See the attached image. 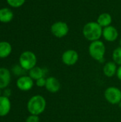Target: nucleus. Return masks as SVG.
<instances>
[{
	"label": "nucleus",
	"mask_w": 121,
	"mask_h": 122,
	"mask_svg": "<svg viewBox=\"0 0 121 122\" xmlns=\"http://www.w3.org/2000/svg\"><path fill=\"white\" fill-rule=\"evenodd\" d=\"M103 28L97 21H90L86 24L83 28V36L90 41L99 40L102 36Z\"/></svg>",
	"instance_id": "obj_1"
},
{
	"label": "nucleus",
	"mask_w": 121,
	"mask_h": 122,
	"mask_svg": "<svg viewBox=\"0 0 121 122\" xmlns=\"http://www.w3.org/2000/svg\"><path fill=\"white\" fill-rule=\"evenodd\" d=\"M46 107V101L44 97L41 95H35L32 97L28 102L27 109L31 114L40 115Z\"/></svg>",
	"instance_id": "obj_2"
},
{
	"label": "nucleus",
	"mask_w": 121,
	"mask_h": 122,
	"mask_svg": "<svg viewBox=\"0 0 121 122\" xmlns=\"http://www.w3.org/2000/svg\"><path fill=\"white\" fill-rule=\"evenodd\" d=\"M88 53L94 60L101 62L104 59L106 54V46L104 43L101 40L92 41L88 47Z\"/></svg>",
	"instance_id": "obj_3"
},
{
	"label": "nucleus",
	"mask_w": 121,
	"mask_h": 122,
	"mask_svg": "<svg viewBox=\"0 0 121 122\" xmlns=\"http://www.w3.org/2000/svg\"><path fill=\"white\" fill-rule=\"evenodd\" d=\"M37 59L34 53L30 51L23 52L19 57V64L22 69L29 71L36 66Z\"/></svg>",
	"instance_id": "obj_4"
},
{
	"label": "nucleus",
	"mask_w": 121,
	"mask_h": 122,
	"mask_svg": "<svg viewBox=\"0 0 121 122\" xmlns=\"http://www.w3.org/2000/svg\"><path fill=\"white\" fill-rule=\"evenodd\" d=\"M104 97L111 104H119L121 102V90L116 86H109L104 92Z\"/></svg>",
	"instance_id": "obj_5"
},
{
	"label": "nucleus",
	"mask_w": 121,
	"mask_h": 122,
	"mask_svg": "<svg viewBox=\"0 0 121 122\" xmlns=\"http://www.w3.org/2000/svg\"><path fill=\"white\" fill-rule=\"evenodd\" d=\"M51 31L52 34L57 38H63L66 36L68 31V25L63 21H56L53 23L51 26Z\"/></svg>",
	"instance_id": "obj_6"
},
{
	"label": "nucleus",
	"mask_w": 121,
	"mask_h": 122,
	"mask_svg": "<svg viewBox=\"0 0 121 122\" xmlns=\"http://www.w3.org/2000/svg\"><path fill=\"white\" fill-rule=\"evenodd\" d=\"M78 59L79 55L78 52L73 49H68L65 51L61 56V60L63 63L65 65L69 66L75 65L78 61Z\"/></svg>",
	"instance_id": "obj_7"
},
{
	"label": "nucleus",
	"mask_w": 121,
	"mask_h": 122,
	"mask_svg": "<svg viewBox=\"0 0 121 122\" xmlns=\"http://www.w3.org/2000/svg\"><path fill=\"white\" fill-rule=\"evenodd\" d=\"M102 36L106 41L109 42H113L118 37V31L116 27L110 25L103 29Z\"/></svg>",
	"instance_id": "obj_8"
},
{
	"label": "nucleus",
	"mask_w": 121,
	"mask_h": 122,
	"mask_svg": "<svg viewBox=\"0 0 121 122\" xmlns=\"http://www.w3.org/2000/svg\"><path fill=\"white\" fill-rule=\"evenodd\" d=\"M34 79L30 76H21L16 81L17 87L21 91H29L32 89L34 86Z\"/></svg>",
	"instance_id": "obj_9"
},
{
	"label": "nucleus",
	"mask_w": 121,
	"mask_h": 122,
	"mask_svg": "<svg viewBox=\"0 0 121 122\" xmlns=\"http://www.w3.org/2000/svg\"><path fill=\"white\" fill-rule=\"evenodd\" d=\"M45 88L48 92L51 93H56L61 89V83L56 77L49 76L46 78Z\"/></svg>",
	"instance_id": "obj_10"
},
{
	"label": "nucleus",
	"mask_w": 121,
	"mask_h": 122,
	"mask_svg": "<svg viewBox=\"0 0 121 122\" xmlns=\"http://www.w3.org/2000/svg\"><path fill=\"white\" fill-rule=\"evenodd\" d=\"M117 64L113 61H108L106 62L103 68V72L104 75L108 78H112L115 75H116L117 73Z\"/></svg>",
	"instance_id": "obj_11"
},
{
	"label": "nucleus",
	"mask_w": 121,
	"mask_h": 122,
	"mask_svg": "<svg viewBox=\"0 0 121 122\" xmlns=\"http://www.w3.org/2000/svg\"><path fill=\"white\" fill-rule=\"evenodd\" d=\"M11 74L6 68H0V89L6 88L10 83Z\"/></svg>",
	"instance_id": "obj_12"
},
{
	"label": "nucleus",
	"mask_w": 121,
	"mask_h": 122,
	"mask_svg": "<svg viewBox=\"0 0 121 122\" xmlns=\"http://www.w3.org/2000/svg\"><path fill=\"white\" fill-rule=\"evenodd\" d=\"M11 109V102L6 97L0 96V117H4L8 114Z\"/></svg>",
	"instance_id": "obj_13"
},
{
	"label": "nucleus",
	"mask_w": 121,
	"mask_h": 122,
	"mask_svg": "<svg viewBox=\"0 0 121 122\" xmlns=\"http://www.w3.org/2000/svg\"><path fill=\"white\" fill-rule=\"evenodd\" d=\"M112 16L108 13H102L101 14L97 19V23L103 29L106 26H108L112 23Z\"/></svg>",
	"instance_id": "obj_14"
},
{
	"label": "nucleus",
	"mask_w": 121,
	"mask_h": 122,
	"mask_svg": "<svg viewBox=\"0 0 121 122\" xmlns=\"http://www.w3.org/2000/svg\"><path fill=\"white\" fill-rule=\"evenodd\" d=\"M14 14L11 9L8 8H2L0 9V21L3 23H8L12 20Z\"/></svg>",
	"instance_id": "obj_15"
},
{
	"label": "nucleus",
	"mask_w": 121,
	"mask_h": 122,
	"mask_svg": "<svg viewBox=\"0 0 121 122\" xmlns=\"http://www.w3.org/2000/svg\"><path fill=\"white\" fill-rule=\"evenodd\" d=\"M45 74L46 70L39 66H35L29 70V76L34 80H37L39 79L44 77Z\"/></svg>",
	"instance_id": "obj_16"
},
{
	"label": "nucleus",
	"mask_w": 121,
	"mask_h": 122,
	"mask_svg": "<svg viewBox=\"0 0 121 122\" xmlns=\"http://www.w3.org/2000/svg\"><path fill=\"white\" fill-rule=\"evenodd\" d=\"M11 52V46L9 42H0V58L7 57Z\"/></svg>",
	"instance_id": "obj_17"
},
{
	"label": "nucleus",
	"mask_w": 121,
	"mask_h": 122,
	"mask_svg": "<svg viewBox=\"0 0 121 122\" xmlns=\"http://www.w3.org/2000/svg\"><path fill=\"white\" fill-rule=\"evenodd\" d=\"M113 61L117 64L121 66V47L119 46L113 50L112 54Z\"/></svg>",
	"instance_id": "obj_18"
},
{
	"label": "nucleus",
	"mask_w": 121,
	"mask_h": 122,
	"mask_svg": "<svg viewBox=\"0 0 121 122\" xmlns=\"http://www.w3.org/2000/svg\"><path fill=\"white\" fill-rule=\"evenodd\" d=\"M7 3L12 7H15V8H18L21 6L26 0H6Z\"/></svg>",
	"instance_id": "obj_19"
},
{
	"label": "nucleus",
	"mask_w": 121,
	"mask_h": 122,
	"mask_svg": "<svg viewBox=\"0 0 121 122\" xmlns=\"http://www.w3.org/2000/svg\"><path fill=\"white\" fill-rule=\"evenodd\" d=\"M36 84L39 87H44L46 86V79L45 77H42L41 79H39L36 80Z\"/></svg>",
	"instance_id": "obj_20"
},
{
	"label": "nucleus",
	"mask_w": 121,
	"mask_h": 122,
	"mask_svg": "<svg viewBox=\"0 0 121 122\" xmlns=\"http://www.w3.org/2000/svg\"><path fill=\"white\" fill-rule=\"evenodd\" d=\"M26 122H39V117L37 115L31 114L27 117Z\"/></svg>",
	"instance_id": "obj_21"
},
{
	"label": "nucleus",
	"mask_w": 121,
	"mask_h": 122,
	"mask_svg": "<svg viewBox=\"0 0 121 122\" xmlns=\"http://www.w3.org/2000/svg\"><path fill=\"white\" fill-rule=\"evenodd\" d=\"M116 76H117V78H118L120 81H121V66H119V67H118Z\"/></svg>",
	"instance_id": "obj_22"
},
{
	"label": "nucleus",
	"mask_w": 121,
	"mask_h": 122,
	"mask_svg": "<svg viewBox=\"0 0 121 122\" xmlns=\"http://www.w3.org/2000/svg\"><path fill=\"white\" fill-rule=\"evenodd\" d=\"M118 106H119V107H120V108H121V102H120V103H119Z\"/></svg>",
	"instance_id": "obj_23"
},
{
	"label": "nucleus",
	"mask_w": 121,
	"mask_h": 122,
	"mask_svg": "<svg viewBox=\"0 0 121 122\" xmlns=\"http://www.w3.org/2000/svg\"><path fill=\"white\" fill-rule=\"evenodd\" d=\"M119 43H120V46L121 47V40H120V42H119Z\"/></svg>",
	"instance_id": "obj_24"
},
{
	"label": "nucleus",
	"mask_w": 121,
	"mask_h": 122,
	"mask_svg": "<svg viewBox=\"0 0 121 122\" xmlns=\"http://www.w3.org/2000/svg\"><path fill=\"white\" fill-rule=\"evenodd\" d=\"M0 94H1V89H0Z\"/></svg>",
	"instance_id": "obj_25"
}]
</instances>
